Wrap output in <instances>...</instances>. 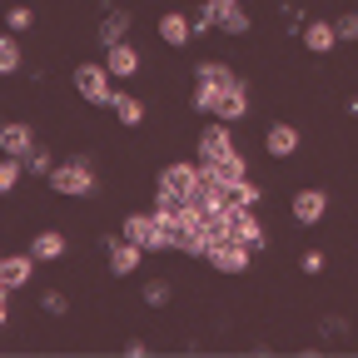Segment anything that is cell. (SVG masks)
<instances>
[{
  "label": "cell",
  "mask_w": 358,
  "mask_h": 358,
  "mask_svg": "<svg viewBox=\"0 0 358 358\" xmlns=\"http://www.w3.org/2000/svg\"><path fill=\"white\" fill-rule=\"evenodd\" d=\"M194 185H199V159H174V164H164L159 179H155V209H164V214L189 209Z\"/></svg>",
  "instance_id": "1"
},
{
  "label": "cell",
  "mask_w": 358,
  "mask_h": 358,
  "mask_svg": "<svg viewBox=\"0 0 358 358\" xmlns=\"http://www.w3.org/2000/svg\"><path fill=\"white\" fill-rule=\"evenodd\" d=\"M45 179H50V189H55L60 199H90V194H95V185H100V179H95V164L80 159V155H75V159H60Z\"/></svg>",
  "instance_id": "2"
},
{
  "label": "cell",
  "mask_w": 358,
  "mask_h": 358,
  "mask_svg": "<svg viewBox=\"0 0 358 358\" xmlns=\"http://www.w3.org/2000/svg\"><path fill=\"white\" fill-rule=\"evenodd\" d=\"M110 80H115V75H110L105 60H100V65H75V90H80L85 105H110V95H115Z\"/></svg>",
  "instance_id": "3"
},
{
  "label": "cell",
  "mask_w": 358,
  "mask_h": 358,
  "mask_svg": "<svg viewBox=\"0 0 358 358\" xmlns=\"http://www.w3.org/2000/svg\"><path fill=\"white\" fill-rule=\"evenodd\" d=\"M229 155H239L229 124H224V120L204 124V129H199V145H194V159H199V164H214V159H229Z\"/></svg>",
  "instance_id": "4"
},
{
  "label": "cell",
  "mask_w": 358,
  "mask_h": 358,
  "mask_svg": "<svg viewBox=\"0 0 358 358\" xmlns=\"http://www.w3.org/2000/svg\"><path fill=\"white\" fill-rule=\"evenodd\" d=\"M120 234L134 239L145 254H164V249H169V239H164V229H159V214H155V209H150V214H129Z\"/></svg>",
  "instance_id": "5"
},
{
  "label": "cell",
  "mask_w": 358,
  "mask_h": 358,
  "mask_svg": "<svg viewBox=\"0 0 358 358\" xmlns=\"http://www.w3.org/2000/svg\"><path fill=\"white\" fill-rule=\"evenodd\" d=\"M204 259L219 268V274H244L249 259H254V249H249V244H239V239H214Z\"/></svg>",
  "instance_id": "6"
},
{
  "label": "cell",
  "mask_w": 358,
  "mask_h": 358,
  "mask_svg": "<svg viewBox=\"0 0 358 358\" xmlns=\"http://www.w3.org/2000/svg\"><path fill=\"white\" fill-rule=\"evenodd\" d=\"M224 214H229V234H234L239 244H249L254 254H259V249L268 244V239H264V224H259V214H254L249 204H229Z\"/></svg>",
  "instance_id": "7"
},
{
  "label": "cell",
  "mask_w": 358,
  "mask_h": 358,
  "mask_svg": "<svg viewBox=\"0 0 358 358\" xmlns=\"http://www.w3.org/2000/svg\"><path fill=\"white\" fill-rule=\"evenodd\" d=\"M100 244H105V254H110V274H115V279L134 274L140 259H145V249L134 244V239H124V234H110V239H100Z\"/></svg>",
  "instance_id": "8"
},
{
  "label": "cell",
  "mask_w": 358,
  "mask_h": 358,
  "mask_svg": "<svg viewBox=\"0 0 358 358\" xmlns=\"http://www.w3.org/2000/svg\"><path fill=\"white\" fill-rule=\"evenodd\" d=\"M35 254L25 249V254H6V259H0V289H25L30 279H35Z\"/></svg>",
  "instance_id": "9"
},
{
  "label": "cell",
  "mask_w": 358,
  "mask_h": 358,
  "mask_svg": "<svg viewBox=\"0 0 358 358\" xmlns=\"http://www.w3.org/2000/svg\"><path fill=\"white\" fill-rule=\"evenodd\" d=\"M289 214H294V224H319L329 214V194L324 189H299L289 199Z\"/></svg>",
  "instance_id": "10"
},
{
  "label": "cell",
  "mask_w": 358,
  "mask_h": 358,
  "mask_svg": "<svg viewBox=\"0 0 358 358\" xmlns=\"http://www.w3.org/2000/svg\"><path fill=\"white\" fill-rule=\"evenodd\" d=\"M214 185H224V189H239L244 179H249V159L244 155H229V159H214V164H199Z\"/></svg>",
  "instance_id": "11"
},
{
  "label": "cell",
  "mask_w": 358,
  "mask_h": 358,
  "mask_svg": "<svg viewBox=\"0 0 358 358\" xmlns=\"http://www.w3.org/2000/svg\"><path fill=\"white\" fill-rule=\"evenodd\" d=\"M244 115H249V90H244V80H239V85H229V90H219V100H214V120L234 124V120H244Z\"/></svg>",
  "instance_id": "12"
},
{
  "label": "cell",
  "mask_w": 358,
  "mask_h": 358,
  "mask_svg": "<svg viewBox=\"0 0 358 358\" xmlns=\"http://www.w3.org/2000/svg\"><path fill=\"white\" fill-rule=\"evenodd\" d=\"M30 150H35V134H30V124H25V120H6V124H0V155L25 159Z\"/></svg>",
  "instance_id": "13"
},
{
  "label": "cell",
  "mask_w": 358,
  "mask_h": 358,
  "mask_svg": "<svg viewBox=\"0 0 358 358\" xmlns=\"http://www.w3.org/2000/svg\"><path fill=\"white\" fill-rule=\"evenodd\" d=\"M105 65H110V75H115V80H129V75H140V50H134L129 40L105 45Z\"/></svg>",
  "instance_id": "14"
},
{
  "label": "cell",
  "mask_w": 358,
  "mask_h": 358,
  "mask_svg": "<svg viewBox=\"0 0 358 358\" xmlns=\"http://www.w3.org/2000/svg\"><path fill=\"white\" fill-rule=\"evenodd\" d=\"M159 40L169 45V50H185V45L194 40V20H189V15H179V10L159 15Z\"/></svg>",
  "instance_id": "15"
},
{
  "label": "cell",
  "mask_w": 358,
  "mask_h": 358,
  "mask_svg": "<svg viewBox=\"0 0 358 358\" xmlns=\"http://www.w3.org/2000/svg\"><path fill=\"white\" fill-rule=\"evenodd\" d=\"M209 6H214V15H219V30L224 35H249V10L239 6V0H209Z\"/></svg>",
  "instance_id": "16"
},
{
  "label": "cell",
  "mask_w": 358,
  "mask_h": 358,
  "mask_svg": "<svg viewBox=\"0 0 358 358\" xmlns=\"http://www.w3.org/2000/svg\"><path fill=\"white\" fill-rule=\"evenodd\" d=\"M264 150L274 155V159H289V155L299 150V129H294L289 120H279V124H268V134H264Z\"/></svg>",
  "instance_id": "17"
},
{
  "label": "cell",
  "mask_w": 358,
  "mask_h": 358,
  "mask_svg": "<svg viewBox=\"0 0 358 358\" xmlns=\"http://www.w3.org/2000/svg\"><path fill=\"white\" fill-rule=\"evenodd\" d=\"M303 45L313 55H329L334 45H338V30H334V20H308L303 25Z\"/></svg>",
  "instance_id": "18"
},
{
  "label": "cell",
  "mask_w": 358,
  "mask_h": 358,
  "mask_svg": "<svg viewBox=\"0 0 358 358\" xmlns=\"http://www.w3.org/2000/svg\"><path fill=\"white\" fill-rule=\"evenodd\" d=\"M110 110H115V120L124 124V129H134V124H145V105L129 95V90H115L110 95Z\"/></svg>",
  "instance_id": "19"
},
{
  "label": "cell",
  "mask_w": 358,
  "mask_h": 358,
  "mask_svg": "<svg viewBox=\"0 0 358 358\" xmlns=\"http://www.w3.org/2000/svg\"><path fill=\"white\" fill-rule=\"evenodd\" d=\"M124 35H129V10H115V6H110V10L100 15V30H95V40H100V45H120Z\"/></svg>",
  "instance_id": "20"
},
{
  "label": "cell",
  "mask_w": 358,
  "mask_h": 358,
  "mask_svg": "<svg viewBox=\"0 0 358 358\" xmlns=\"http://www.w3.org/2000/svg\"><path fill=\"white\" fill-rule=\"evenodd\" d=\"M194 80H204V85H214V90H229V85H239V75L224 65V60H199L194 65Z\"/></svg>",
  "instance_id": "21"
},
{
  "label": "cell",
  "mask_w": 358,
  "mask_h": 358,
  "mask_svg": "<svg viewBox=\"0 0 358 358\" xmlns=\"http://www.w3.org/2000/svg\"><path fill=\"white\" fill-rule=\"evenodd\" d=\"M30 254H35L40 264H45V259H60V254H65V234H60V229H40V234L30 239Z\"/></svg>",
  "instance_id": "22"
},
{
  "label": "cell",
  "mask_w": 358,
  "mask_h": 358,
  "mask_svg": "<svg viewBox=\"0 0 358 358\" xmlns=\"http://www.w3.org/2000/svg\"><path fill=\"white\" fill-rule=\"evenodd\" d=\"M15 70H20V40L10 30V35H0V75H15Z\"/></svg>",
  "instance_id": "23"
},
{
  "label": "cell",
  "mask_w": 358,
  "mask_h": 358,
  "mask_svg": "<svg viewBox=\"0 0 358 358\" xmlns=\"http://www.w3.org/2000/svg\"><path fill=\"white\" fill-rule=\"evenodd\" d=\"M214 100H219V90H214V85H204V80H194V90H189L194 115H214Z\"/></svg>",
  "instance_id": "24"
},
{
  "label": "cell",
  "mask_w": 358,
  "mask_h": 358,
  "mask_svg": "<svg viewBox=\"0 0 358 358\" xmlns=\"http://www.w3.org/2000/svg\"><path fill=\"white\" fill-rule=\"evenodd\" d=\"M20 174H25V159H15V155L0 159V194H10V189H15V185H20Z\"/></svg>",
  "instance_id": "25"
},
{
  "label": "cell",
  "mask_w": 358,
  "mask_h": 358,
  "mask_svg": "<svg viewBox=\"0 0 358 358\" xmlns=\"http://www.w3.org/2000/svg\"><path fill=\"white\" fill-rule=\"evenodd\" d=\"M50 169H55V159H50V150H45V145L35 140V150L25 155V174H35V179H40V174H50Z\"/></svg>",
  "instance_id": "26"
},
{
  "label": "cell",
  "mask_w": 358,
  "mask_h": 358,
  "mask_svg": "<svg viewBox=\"0 0 358 358\" xmlns=\"http://www.w3.org/2000/svg\"><path fill=\"white\" fill-rule=\"evenodd\" d=\"M189 20H194V35H209V30H219V15H214V6H209V0H204V6H199Z\"/></svg>",
  "instance_id": "27"
},
{
  "label": "cell",
  "mask_w": 358,
  "mask_h": 358,
  "mask_svg": "<svg viewBox=\"0 0 358 358\" xmlns=\"http://www.w3.org/2000/svg\"><path fill=\"white\" fill-rule=\"evenodd\" d=\"M145 303H150V308H164V303H169V284H164V279H150V284H145Z\"/></svg>",
  "instance_id": "28"
},
{
  "label": "cell",
  "mask_w": 358,
  "mask_h": 358,
  "mask_svg": "<svg viewBox=\"0 0 358 358\" xmlns=\"http://www.w3.org/2000/svg\"><path fill=\"white\" fill-rule=\"evenodd\" d=\"M234 199H239V204H249V209H259V199H264V189L254 185V179H244V185L234 189Z\"/></svg>",
  "instance_id": "29"
},
{
  "label": "cell",
  "mask_w": 358,
  "mask_h": 358,
  "mask_svg": "<svg viewBox=\"0 0 358 358\" xmlns=\"http://www.w3.org/2000/svg\"><path fill=\"white\" fill-rule=\"evenodd\" d=\"M334 30H338V40H358V10L338 15V20H334Z\"/></svg>",
  "instance_id": "30"
},
{
  "label": "cell",
  "mask_w": 358,
  "mask_h": 358,
  "mask_svg": "<svg viewBox=\"0 0 358 358\" xmlns=\"http://www.w3.org/2000/svg\"><path fill=\"white\" fill-rule=\"evenodd\" d=\"M40 308H45V313H65V294H60V289H45V294H40Z\"/></svg>",
  "instance_id": "31"
},
{
  "label": "cell",
  "mask_w": 358,
  "mask_h": 358,
  "mask_svg": "<svg viewBox=\"0 0 358 358\" xmlns=\"http://www.w3.org/2000/svg\"><path fill=\"white\" fill-rule=\"evenodd\" d=\"M30 20H35V10H30V6H15V10H10V30H15V35H20V30H30Z\"/></svg>",
  "instance_id": "32"
},
{
  "label": "cell",
  "mask_w": 358,
  "mask_h": 358,
  "mask_svg": "<svg viewBox=\"0 0 358 358\" xmlns=\"http://www.w3.org/2000/svg\"><path fill=\"white\" fill-rule=\"evenodd\" d=\"M303 274H324V254H319V249L303 254Z\"/></svg>",
  "instance_id": "33"
}]
</instances>
